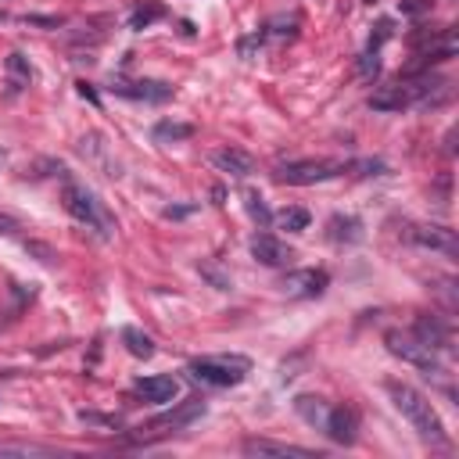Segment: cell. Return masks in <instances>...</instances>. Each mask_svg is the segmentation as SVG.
I'll list each match as a JSON object with an SVG mask.
<instances>
[{"instance_id": "cell-13", "label": "cell", "mask_w": 459, "mask_h": 459, "mask_svg": "<svg viewBox=\"0 0 459 459\" xmlns=\"http://www.w3.org/2000/svg\"><path fill=\"white\" fill-rule=\"evenodd\" d=\"M212 165H215L219 172L233 176V179H244V176L255 172V158L244 154V151H237V147H222V151H215V154H212Z\"/></svg>"}, {"instance_id": "cell-17", "label": "cell", "mask_w": 459, "mask_h": 459, "mask_svg": "<svg viewBox=\"0 0 459 459\" xmlns=\"http://www.w3.org/2000/svg\"><path fill=\"white\" fill-rule=\"evenodd\" d=\"M405 104H409L405 86H384V90H377V93L369 97V108H377V111H398V108H405Z\"/></svg>"}, {"instance_id": "cell-7", "label": "cell", "mask_w": 459, "mask_h": 459, "mask_svg": "<svg viewBox=\"0 0 459 459\" xmlns=\"http://www.w3.org/2000/svg\"><path fill=\"white\" fill-rule=\"evenodd\" d=\"M136 394L143 402H151V405H169L179 394V380L172 373H154V377L136 380Z\"/></svg>"}, {"instance_id": "cell-4", "label": "cell", "mask_w": 459, "mask_h": 459, "mask_svg": "<svg viewBox=\"0 0 459 459\" xmlns=\"http://www.w3.org/2000/svg\"><path fill=\"white\" fill-rule=\"evenodd\" d=\"M387 351L391 355H398L402 362H409V366H416V369H423L427 377L430 373H445V366H441V359H437V351L434 348H427L412 330H387Z\"/></svg>"}, {"instance_id": "cell-23", "label": "cell", "mask_w": 459, "mask_h": 459, "mask_svg": "<svg viewBox=\"0 0 459 459\" xmlns=\"http://www.w3.org/2000/svg\"><path fill=\"white\" fill-rule=\"evenodd\" d=\"M0 455H54V448L25 445V441H0Z\"/></svg>"}, {"instance_id": "cell-15", "label": "cell", "mask_w": 459, "mask_h": 459, "mask_svg": "<svg viewBox=\"0 0 459 459\" xmlns=\"http://www.w3.org/2000/svg\"><path fill=\"white\" fill-rule=\"evenodd\" d=\"M204 412V402L201 398H190V402H183L179 409H172V412H165V416H158L151 427H172V430H179V427H186V423H194L197 416Z\"/></svg>"}, {"instance_id": "cell-20", "label": "cell", "mask_w": 459, "mask_h": 459, "mask_svg": "<svg viewBox=\"0 0 459 459\" xmlns=\"http://www.w3.org/2000/svg\"><path fill=\"white\" fill-rule=\"evenodd\" d=\"M194 136V126L190 122H172V118H161L154 126V140H190Z\"/></svg>"}, {"instance_id": "cell-26", "label": "cell", "mask_w": 459, "mask_h": 459, "mask_svg": "<svg viewBox=\"0 0 459 459\" xmlns=\"http://www.w3.org/2000/svg\"><path fill=\"white\" fill-rule=\"evenodd\" d=\"M201 273H204V276H208V280H212V283H215L219 290H226V287H230V276H222V273H219L215 265H208V262H201Z\"/></svg>"}, {"instance_id": "cell-24", "label": "cell", "mask_w": 459, "mask_h": 459, "mask_svg": "<svg viewBox=\"0 0 459 459\" xmlns=\"http://www.w3.org/2000/svg\"><path fill=\"white\" fill-rule=\"evenodd\" d=\"M7 75L14 79V86H25L29 82V61L22 54H11L7 57Z\"/></svg>"}, {"instance_id": "cell-21", "label": "cell", "mask_w": 459, "mask_h": 459, "mask_svg": "<svg viewBox=\"0 0 459 459\" xmlns=\"http://www.w3.org/2000/svg\"><path fill=\"white\" fill-rule=\"evenodd\" d=\"M161 14H165V7H161V4H151V0H147V4H136V7H133V14H129V29H147V25H151V22H158Z\"/></svg>"}, {"instance_id": "cell-27", "label": "cell", "mask_w": 459, "mask_h": 459, "mask_svg": "<svg viewBox=\"0 0 459 459\" xmlns=\"http://www.w3.org/2000/svg\"><path fill=\"white\" fill-rule=\"evenodd\" d=\"M22 226H18V219L14 215H7V212H0V237H14Z\"/></svg>"}, {"instance_id": "cell-1", "label": "cell", "mask_w": 459, "mask_h": 459, "mask_svg": "<svg viewBox=\"0 0 459 459\" xmlns=\"http://www.w3.org/2000/svg\"><path fill=\"white\" fill-rule=\"evenodd\" d=\"M384 387H387V394H391V405L409 420V427H412L427 445H445V441H448L445 423H441V416L434 412V405H430V398H427L423 391H416V387L405 384V380H387Z\"/></svg>"}, {"instance_id": "cell-30", "label": "cell", "mask_w": 459, "mask_h": 459, "mask_svg": "<svg viewBox=\"0 0 459 459\" xmlns=\"http://www.w3.org/2000/svg\"><path fill=\"white\" fill-rule=\"evenodd\" d=\"M79 93H82V97H86V100H93V104H97V93H93V90H90V82H79Z\"/></svg>"}, {"instance_id": "cell-11", "label": "cell", "mask_w": 459, "mask_h": 459, "mask_svg": "<svg viewBox=\"0 0 459 459\" xmlns=\"http://www.w3.org/2000/svg\"><path fill=\"white\" fill-rule=\"evenodd\" d=\"M412 333H416L427 348H434V351H448V344H452V333H448V326H445L437 316H416Z\"/></svg>"}, {"instance_id": "cell-28", "label": "cell", "mask_w": 459, "mask_h": 459, "mask_svg": "<svg viewBox=\"0 0 459 459\" xmlns=\"http://www.w3.org/2000/svg\"><path fill=\"white\" fill-rule=\"evenodd\" d=\"M359 68H362V75H377V68H380V61H377V50H366Z\"/></svg>"}, {"instance_id": "cell-14", "label": "cell", "mask_w": 459, "mask_h": 459, "mask_svg": "<svg viewBox=\"0 0 459 459\" xmlns=\"http://www.w3.org/2000/svg\"><path fill=\"white\" fill-rule=\"evenodd\" d=\"M244 452H247V455H316L312 448L283 445V441H269V437H247V441H244Z\"/></svg>"}, {"instance_id": "cell-9", "label": "cell", "mask_w": 459, "mask_h": 459, "mask_svg": "<svg viewBox=\"0 0 459 459\" xmlns=\"http://www.w3.org/2000/svg\"><path fill=\"white\" fill-rule=\"evenodd\" d=\"M323 427H326V434H330L337 445H351V441L359 437V416H355L351 405H337V409H330L326 420H323Z\"/></svg>"}, {"instance_id": "cell-29", "label": "cell", "mask_w": 459, "mask_h": 459, "mask_svg": "<svg viewBox=\"0 0 459 459\" xmlns=\"http://www.w3.org/2000/svg\"><path fill=\"white\" fill-rule=\"evenodd\" d=\"M402 11L405 14H423V11H430V0H402Z\"/></svg>"}, {"instance_id": "cell-16", "label": "cell", "mask_w": 459, "mask_h": 459, "mask_svg": "<svg viewBox=\"0 0 459 459\" xmlns=\"http://www.w3.org/2000/svg\"><path fill=\"white\" fill-rule=\"evenodd\" d=\"M294 412H298L305 423H312V427H323V420H326L330 405H326L323 398H316V394H298V398H294Z\"/></svg>"}, {"instance_id": "cell-8", "label": "cell", "mask_w": 459, "mask_h": 459, "mask_svg": "<svg viewBox=\"0 0 459 459\" xmlns=\"http://www.w3.org/2000/svg\"><path fill=\"white\" fill-rule=\"evenodd\" d=\"M409 240H416L420 247H430V251H441L445 258H455V233L448 226H412L409 230Z\"/></svg>"}, {"instance_id": "cell-22", "label": "cell", "mask_w": 459, "mask_h": 459, "mask_svg": "<svg viewBox=\"0 0 459 459\" xmlns=\"http://www.w3.org/2000/svg\"><path fill=\"white\" fill-rule=\"evenodd\" d=\"M308 212L305 208H283L280 215H276V226L280 230H287V233H301V230H308Z\"/></svg>"}, {"instance_id": "cell-19", "label": "cell", "mask_w": 459, "mask_h": 459, "mask_svg": "<svg viewBox=\"0 0 459 459\" xmlns=\"http://www.w3.org/2000/svg\"><path fill=\"white\" fill-rule=\"evenodd\" d=\"M122 344H126V351L136 355V359H151V355H154V341H151L143 330H136V326H122Z\"/></svg>"}, {"instance_id": "cell-18", "label": "cell", "mask_w": 459, "mask_h": 459, "mask_svg": "<svg viewBox=\"0 0 459 459\" xmlns=\"http://www.w3.org/2000/svg\"><path fill=\"white\" fill-rule=\"evenodd\" d=\"M362 237V222L359 219H351V215H333L330 219V240H337V244H355Z\"/></svg>"}, {"instance_id": "cell-25", "label": "cell", "mask_w": 459, "mask_h": 459, "mask_svg": "<svg viewBox=\"0 0 459 459\" xmlns=\"http://www.w3.org/2000/svg\"><path fill=\"white\" fill-rule=\"evenodd\" d=\"M247 212H251V219H255L258 226H269V222H273V215H269V208L262 204L258 194H247Z\"/></svg>"}, {"instance_id": "cell-3", "label": "cell", "mask_w": 459, "mask_h": 459, "mask_svg": "<svg viewBox=\"0 0 459 459\" xmlns=\"http://www.w3.org/2000/svg\"><path fill=\"white\" fill-rule=\"evenodd\" d=\"M247 366L251 362L244 355H212V359H194L190 373L194 380L212 384V387H237L247 377Z\"/></svg>"}, {"instance_id": "cell-10", "label": "cell", "mask_w": 459, "mask_h": 459, "mask_svg": "<svg viewBox=\"0 0 459 459\" xmlns=\"http://www.w3.org/2000/svg\"><path fill=\"white\" fill-rule=\"evenodd\" d=\"M283 290L294 298H316L326 290V273L323 269H298L283 276Z\"/></svg>"}, {"instance_id": "cell-5", "label": "cell", "mask_w": 459, "mask_h": 459, "mask_svg": "<svg viewBox=\"0 0 459 459\" xmlns=\"http://www.w3.org/2000/svg\"><path fill=\"white\" fill-rule=\"evenodd\" d=\"M344 169H348L344 161H287L276 169V179L290 183V186H312V183H326V179L341 176Z\"/></svg>"}, {"instance_id": "cell-2", "label": "cell", "mask_w": 459, "mask_h": 459, "mask_svg": "<svg viewBox=\"0 0 459 459\" xmlns=\"http://www.w3.org/2000/svg\"><path fill=\"white\" fill-rule=\"evenodd\" d=\"M61 201H65V212H68L72 219H79L86 230H93V233L104 237V240L115 237V215L104 208V201H100L93 190H86L82 183H65Z\"/></svg>"}, {"instance_id": "cell-6", "label": "cell", "mask_w": 459, "mask_h": 459, "mask_svg": "<svg viewBox=\"0 0 459 459\" xmlns=\"http://www.w3.org/2000/svg\"><path fill=\"white\" fill-rule=\"evenodd\" d=\"M251 255H255V262H262V265H269V269H283V265H290V258H294V251H290L280 237H273V233H258V237L251 240Z\"/></svg>"}, {"instance_id": "cell-12", "label": "cell", "mask_w": 459, "mask_h": 459, "mask_svg": "<svg viewBox=\"0 0 459 459\" xmlns=\"http://www.w3.org/2000/svg\"><path fill=\"white\" fill-rule=\"evenodd\" d=\"M118 97H133V100H169L172 86L158 82V79H136V82H115L111 86Z\"/></svg>"}]
</instances>
